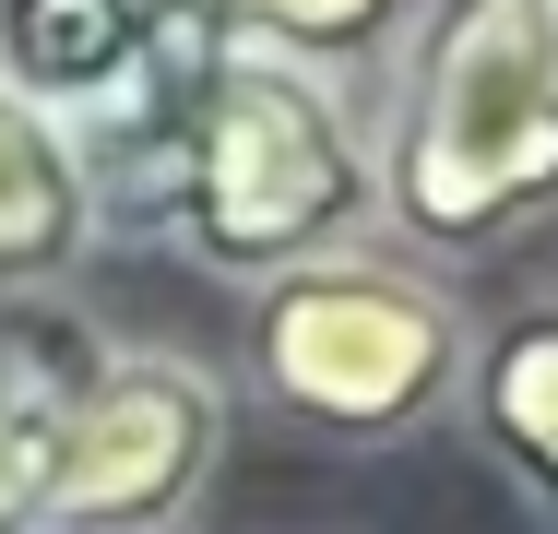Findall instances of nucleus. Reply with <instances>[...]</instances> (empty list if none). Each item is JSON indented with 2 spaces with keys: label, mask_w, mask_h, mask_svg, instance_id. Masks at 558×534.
Returning <instances> with one entry per match:
<instances>
[{
  "label": "nucleus",
  "mask_w": 558,
  "mask_h": 534,
  "mask_svg": "<svg viewBox=\"0 0 558 534\" xmlns=\"http://www.w3.org/2000/svg\"><path fill=\"white\" fill-rule=\"evenodd\" d=\"M215 48H262V60H310V72H344L392 36L404 0H179Z\"/></svg>",
  "instance_id": "obj_8"
},
{
  "label": "nucleus",
  "mask_w": 558,
  "mask_h": 534,
  "mask_svg": "<svg viewBox=\"0 0 558 534\" xmlns=\"http://www.w3.org/2000/svg\"><path fill=\"white\" fill-rule=\"evenodd\" d=\"M558 203V0H440L404 48L380 214L428 250H487Z\"/></svg>",
  "instance_id": "obj_2"
},
{
  "label": "nucleus",
  "mask_w": 558,
  "mask_h": 534,
  "mask_svg": "<svg viewBox=\"0 0 558 534\" xmlns=\"http://www.w3.org/2000/svg\"><path fill=\"white\" fill-rule=\"evenodd\" d=\"M108 238V203H96V167L60 119L0 84V298H48L96 262Z\"/></svg>",
  "instance_id": "obj_5"
},
{
  "label": "nucleus",
  "mask_w": 558,
  "mask_h": 534,
  "mask_svg": "<svg viewBox=\"0 0 558 534\" xmlns=\"http://www.w3.org/2000/svg\"><path fill=\"white\" fill-rule=\"evenodd\" d=\"M463 392H475V427L499 439V463L547 499V523H558V310L499 320L487 356L463 368Z\"/></svg>",
  "instance_id": "obj_6"
},
{
  "label": "nucleus",
  "mask_w": 558,
  "mask_h": 534,
  "mask_svg": "<svg viewBox=\"0 0 558 534\" xmlns=\"http://www.w3.org/2000/svg\"><path fill=\"white\" fill-rule=\"evenodd\" d=\"M475 332L428 274L380 250H322L250 286V380L322 439H404L463 392Z\"/></svg>",
  "instance_id": "obj_3"
},
{
  "label": "nucleus",
  "mask_w": 558,
  "mask_h": 534,
  "mask_svg": "<svg viewBox=\"0 0 558 534\" xmlns=\"http://www.w3.org/2000/svg\"><path fill=\"white\" fill-rule=\"evenodd\" d=\"M84 356H96V332H72V320L0 332V534H36V511H48V416Z\"/></svg>",
  "instance_id": "obj_7"
},
{
  "label": "nucleus",
  "mask_w": 558,
  "mask_h": 534,
  "mask_svg": "<svg viewBox=\"0 0 558 534\" xmlns=\"http://www.w3.org/2000/svg\"><path fill=\"white\" fill-rule=\"evenodd\" d=\"M368 214H380V143L344 107V72L215 48L143 226H167L203 274L274 286L322 250H356Z\"/></svg>",
  "instance_id": "obj_1"
},
{
  "label": "nucleus",
  "mask_w": 558,
  "mask_h": 534,
  "mask_svg": "<svg viewBox=\"0 0 558 534\" xmlns=\"http://www.w3.org/2000/svg\"><path fill=\"white\" fill-rule=\"evenodd\" d=\"M226 463V380L167 344H96L48 416L36 534H179Z\"/></svg>",
  "instance_id": "obj_4"
}]
</instances>
